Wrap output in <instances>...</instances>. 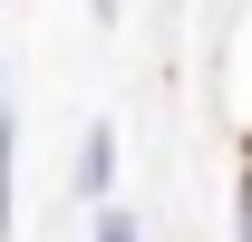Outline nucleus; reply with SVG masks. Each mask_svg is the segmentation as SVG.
Masks as SVG:
<instances>
[{"label": "nucleus", "instance_id": "obj_2", "mask_svg": "<svg viewBox=\"0 0 252 242\" xmlns=\"http://www.w3.org/2000/svg\"><path fill=\"white\" fill-rule=\"evenodd\" d=\"M88 242H146V223L126 204H97V223H88Z\"/></svg>", "mask_w": 252, "mask_h": 242}, {"label": "nucleus", "instance_id": "obj_3", "mask_svg": "<svg viewBox=\"0 0 252 242\" xmlns=\"http://www.w3.org/2000/svg\"><path fill=\"white\" fill-rule=\"evenodd\" d=\"M117 10H126V0H88V20H97V30H117Z\"/></svg>", "mask_w": 252, "mask_h": 242}, {"label": "nucleus", "instance_id": "obj_1", "mask_svg": "<svg viewBox=\"0 0 252 242\" xmlns=\"http://www.w3.org/2000/svg\"><path fill=\"white\" fill-rule=\"evenodd\" d=\"M68 194H78V204H117V126H107V117H97L88 126V136H78V165H68Z\"/></svg>", "mask_w": 252, "mask_h": 242}, {"label": "nucleus", "instance_id": "obj_4", "mask_svg": "<svg viewBox=\"0 0 252 242\" xmlns=\"http://www.w3.org/2000/svg\"><path fill=\"white\" fill-rule=\"evenodd\" d=\"M233 242H252V204H233Z\"/></svg>", "mask_w": 252, "mask_h": 242}]
</instances>
